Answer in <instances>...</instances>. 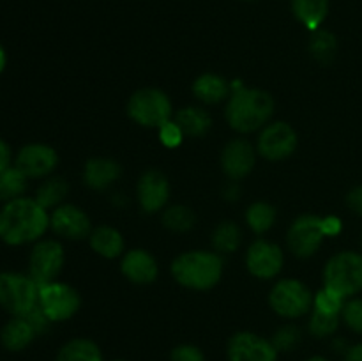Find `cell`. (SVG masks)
<instances>
[{
  "mask_svg": "<svg viewBox=\"0 0 362 361\" xmlns=\"http://www.w3.org/2000/svg\"><path fill=\"white\" fill-rule=\"evenodd\" d=\"M48 225V212L35 198L20 197L6 202L0 211V239L13 246L39 239Z\"/></svg>",
  "mask_w": 362,
  "mask_h": 361,
  "instance_id": "cell-1",
  "label": "cell"
},
{
  "mask_svg": "<svg viewBox=\"0 0 362 361\" xmlns=\"http://www.w3.org/2000/svg\"><path fill=\"white\" fill-rule=\"evenodd\" d=\"M274 112L271 96L258 88H233V94L226 105V120L233 130L251 133L264 126Z\"/></svg>",
  "mask_w": 362,
  "mask_h": 361,
  "instance_id": "cell-2",
  "label": "cell"
},
{
  "mask_svg": "<svg viewBox=\"0 0 362 361\" xmlns=\"http://www.w3.org/2000/svg\"><path fill=\"white\" fill-rule=\"evenodd\" d=\"M172 273L180 285L207 290L221 278L223 262L211 251H187L173 260Z\"/></svg>",
  "mask_w": 362,
  "mask_h": 361,
  "instance_id": "cell-3",
  "label": "cell"
},
{
  "mask_svg": "<svg viewBox=\"0 0 362 361\" xmlns=\"http://www.w3.org/2000/svg\"><path fill=\"white\" fill-rule=\"evenodd\" d=\"M39 304V285L32 276L20 273H0V306L14 317L28 314Z\"/></svg>",
  "mask_w": 362,
  "mask_h": 361,
  "instance_id": "cell-4",
  "label": "cell"
},
{
  "mask_svg": "<svg viewBox=\"0 0 362 361\" xmlns=\"http://www.w3.org/2000/svg\"><path fill=\"white\" fill-rule=\"evenodd\" d=\"M325 287L349 297L362 290V255L343 251L327 262L324 273Z\"/></svg>",
  "mask_w": 362,
  "mask_h": 361,
  "instance_id": "cell-5",
  "label": "cell"
},
{
  "mask_svg": "<svg viewBox=\"0 0 362 361\" xmlns=\"http://www.w3.org/2000/svg\"><path fill=\"white\" fill-rule=\"evenodd\" d=\"M127 112L131 119L136 120L141 126H161L168 120L172 105H170V99L158 88H141L131 96Z\"/></svg>",
  "mask_w": 362,
  "mask_h": 361,
  "instance_id": "cell-6",
  "label": "cell"
},
{
  "mask_svg": "<svg viewBox=\"0 0 362 361\" xmlns=\"http://www.w3.org/2000/svg\"><path fill=\"white\" fill-rule=\"evenodd\" d=\"M39 306L52 322L66 321L80 308V296L66 283L49 282L39 287Z\"/></svg>",
  "mask_w": 362,
  "mask_h": 361,
  "instance_id": "cell-7",
  "label": "cell"
},
{
  "mask_svg": "<svg viewBox=\"0 0 362 361\" xmlns=\"http://www.w3.org/2000/svg\"><path fill=\"white\" fill-rule=\"evenodd\" d=\"M272 310L286 319H296L306 314L311 306V292L297 280H283L276 283L269 297Z\"/></svg>",
  "mask_w": 362,
  "mask_h": 361,
  "instance_id": "cell-8",
  "label": "cell"
},
{
  "mask_svg": "<svg viewBox=\"0 0 362 361\" xmlns=\"http://www.w3.org/2000/svg\"><path fill=\"white\" fill-rule=\"evenodd\" d=\"M64 265V248L57 241H41L30 253V276L39 287L53 282Z\"/></svg>",
  "mask_w": 362,
  "mask_h": 361,
  "instance_id": "cell-9",
  "label": "cell"
},
{
  "mask_svg": "<svg viewBox=\"0 0 362 361\" xmlns=\"http://www.w3.org/2000/svg\"><path fill=\"white\" fill-rule=\"evenodd\" d=\"M228 361H278V350L272 342L255 333H237L226 347Z\"/></svg>",
  "mask_w": 362,
  "mask_h": 361,
  "instance_id": "cell-10",
  "label": "cell"
},
{
  "mask_svg": "<svg viewBox=\"0 0 362 361\" xmlns=\"http://www.w3.org/2000/svg\"><path fill=\"white\" fill-rule=\"evenodd\" d=\"M322 218L304 214L292 223L288 230V246L297 257H310L320 248L324 239Z\"/></svg>",
  "mask_w": 362,
  "mask_h": 361,
  "instance_id": "cell-11",
  "label": "cell"
},
{
  "mask_svg": "<svg viewBox=\"0 0 362 361\" xmlns=\"http://www.w3.org/2000/svg\"><path fill=\"white\" fill-rule=\"evenodd\" d=\"M297 134L286 122H274L264 130L258 138V151L267 159H283L293 152Z\"/></svg>",
  "mask_w": 362,
  "mask_h": 361,
  "instance_id": "cell-12",
  "label": "cell"
},
{
  "mask_svg": "<svg viewBox=\"0 0 362 361\" xmlns=\"http://www.w3.org/2000/svg\"><path fill=\"white\" fill-rule=\"evenodd\" d=\"M246 264L251 275L257 276V278H272L281 271L283 253L276 244L260 239L251 244L250 250H247Z\"/></svg>",
  "mask_w": 362,
  "mask_h": 361,
  "instance_id": "cell-13",
  "label": "cell"
},
{
  "mask_svg": "<svg viewBox=\"0 0 362 361\" xmlns=\"http://www.w3.org/2000/svg\"><path fill=\"white\" fill-rule=\"evenodd\" d=\"M57 152L42 144H30L18 152L16 165L27 177H45L55 168Z\"/></svg>",
  "mask_w": 362,
  "mask_h": 361,
  "instance_id": "cell-14",
  "label": "cell"
},
{
  "mask_svg": "<svg viewBox=\"0 0 362 361\" xmlns=\"http://www.w3.org/2000/svg\"><path fill=\"white\" fill-rule=\"evenodd\" d=\"M49 225L55 230V234L67 239H81L90 232V219L76 205L57 207L49 218Z\"/></svg>",
  "mask_w": 362,
  "mask_h": 361,
  "instance_id": "cell-15",
  "label": "cell"
},
{
  "mask_svg": "<svg viewBox=\"0 0 362 361\" xmlns=\"http://www.w3.org/2000/svg\"><path fill=\"white\" fill-rule=\"evenodd\" d=\"M170 197L168 179L158 170H148L141 176L138 183V198H140L141 207L147 212L159 211L165 207Z\"/></svg>",
  "mask_w": 362,
  "mask_h": 361,
  "instance_id": "cell-16",
  "label": "cell"
},
{
  "mask_svg": "<svg viewBox=\"0 0 362 361\" xmlns=\"http://www.w3.org/2000/svg\"><path fill=\"white\" fill-rule=\"evenodd\" d=\"M255 165V151L246 140H233L223 151V170L232 179L247 176Z\"/></svg>",
  "mask_w": 362,
  "mask_h": 361,
  "instance_id": "cell-17",
  "label": "cell"
},
{
  "mask_svg": "<svg viewBox=\"0 0 362 361\" xmlns=\"http://www.w3.org/2000/svg\"><path fill=\"white\" fill-rule=\"evenodd\" d=\"M122 273L134 283H152L158 276V264L145 250H133L124 257Z\"/></svg>",
  "mask_w": 362,
  "mask_h": 361,
  "instance_id": "cell-18",
  "label": "cell"
},
{
  "mask_svg": "<svg viewBox=\"0 0 362 361\" xmlns=\"http://www.w3.org/2000/svg\"><path fill=\"white\" fill-rule=\"evenodd\" d=\"M120 165L106 158H94L85 165L83 179L92 190H105L120 177Z\"/></svg>",
  "mask_w": 362,
  "mask_h": 361,
  "instance_id": "cell-19",
  "label": "cell"
},
{
  "mask_svg": "<svg viewBox=\"0 0 362 361\" xmlns=\"http://www.w3.org/2000/svg\"><path fill=\"white\" fill-rule=\"evenodd\" d=\"M37 333L25 317H14L4 326L2 343L9 350H23L34 340Z\"/></svg>",
  "mask_w": 362,
  "mask_h": 361,
  "instance_id": "cell-20",
  "label": "cell"
},
{
  "mask_svg": "<svg viewBox=\"0 0 362 361\" xmlns=\"http://www.w3.org/2000/svg\"><path fill=\"white\" fill-rule=\"evenodd\" d=\"M292 6L293 13L304 27L317 30L327 16L329 0H292Z\"/></svg>",
  "mask_w": 362,
  "mask_h": 361,
  "instance_id": "cell-21",
  "label": "cell"
},
{
  "mask_svg": "<svg viewBox=\"0 0 362 361\" xmlns=\"http://www.w3.org/2000/svg\"><path fill=\"white\" fill-rule=\"evenodd\" d=\"M90 244L94 251L106 258H115L122 253L124 241L122 236L117 232L112 227H98L94 232L90 234Z\"/></svg>",
  "mask_w": 362,
  "mask_h": 361,
  "instance_id": "cell-22",
  "label": "cell"
},
{
  "mask_svg": "<svg viewBox=\"0 0 362 361\" xmlns=\"http://www.w3.org/2000/svg\"><path fill=\"white\" fill-rule=\"evenodd\" d=\"M57 361H103V356L98 343L87 338H74L59 350Z\"/></svg>",
  "mask_w": 362,
  "mask_h": 361,
  "instance_id": "cell-23",
  "label": "cell"
},
{
  "mask_svg": "<svg viewBox=\"0 0 362 361\" xmlns=\"http://www.w3.org/2000/svg\"><path fill=\"white\" fill-rule=\"evenodd\" d=\"M175 122L187 137H202L211 127V117H209V113L205 110L187 106V108L180 110L177 113Z\"/></svg>",
  "mask_w": 362,
  "mask_h": 361,
  "instance_id": "cell-24",
  "label": "cell"
},
{
  "mask_svg": "<svg viewBox=\"0 0 362 361\" xmlns=\"http://www.w3.org/2000/svg\"><path fill=\"white\" fill-rule=\"evenodd\" d=\"M193 91L198 99L204 103H218L228 94V85L218 74H202L193 85Z\"/></svg>",
  "mask_w": 362,
  "mask_h": 361,
  "instance_id": "cell-25",
  "label": "cell"
},
{
  "mask_svg": "<svg viewBox=\"0 0 362 361\" xmlns=\"http://www.w3.org/2000/svg\"><path fill=\"white\" fill-rule=\"evenodd\" d=\"M25 188H27V176L18 166H9L0 173V200H16L23 195Z\"/></svg>",
  "mask_w": 362,
  "mask_h": 361,
  "instance_id": "cell-26",
  "label": "cell"
},
{
  "mask_svg": "<svg viewBox=\"0 0 362 361\" xmlns=\"http://www.w3.org/2000/svg\"><path fill=\"white\" fill-rule=\"evenodd\" d=\"M247 223H250L251 229L257 234H264L274 225L276 222V211L272 205L265 204V202H257V204L251 205L247 209Z\"/></svg>",
  "mask_w": 362,
  "mask_h": 361,
  "instance_id": "cell-27",
  "label": "cell"
},
{
  "mask_svg": "<svg viewBox=\"0 0 362 361\" xmlns=\"http://www.w3.org/2000/svg\"><path fill=\"white\" fill-rule=\"evenodd\" d=\"M240 243V230L233 222H225L216 229L212 236V244L218 251L223 253H232L237 250Z\"/></svg>",
  "mask_w": 362,
  "mask_h": 361,
  "instance_id": "cell-28",
  "label": "cell"
},
{
  "mask_svg": "<svg viewBox=\"0 0 362 361\" xmlns=\"http://www.w3.org/2000/svg\"><path fill=\"white\" fill-rule=\"evenodd\" d=\"M66 193H67L66 180L60 179V177H53V179L46 180V183H42L41 186H39L37 195H35V200H37V204H41L42 207L48 209L59 204V202L66 197Z\"/></svg>",
  "mask_w": 362,
  "mask_h": 361,
  "instance_id": "cell-29",
  "label": "cell"
},
{
  "mask_svg": "<svg viewBox=\"0 0 362 361\" xmlns=\"http://www.w3.org/2000/svg\"><path fill=\"white\" fill-rule=\"evenodd\" d=\"M336 48H338V42L336 38L327 30H320L313 35V41H311L310 50L313 53V57L320 62L327 64L334 59Z\"/></svg>",
  "mask_w": 362,
  "mask_h": 361,
  "instance_id": "cell-30",
  "label": "cell"
},
{
  "mask_svg": "<svg viewBox=\"0 0 362 361\" xmlns=\"http://www.w3.org/2000/svg\"><path fill=\"white\" fill-rule=\"evenodd\" d=\"M163 222L168 227L170 230H175V232H186L193 227L194 223V214L189 207H184V205H173V207L166 209L165 216H163Z\"/></svg>",
  "mask_w": 362,
  "mask_h": 361,
  "instance_id": "cell-31",
  "label": "cell"
},
{
  "mask_svg": "<svg viewBox=\"0 0 362 361\" xmlns=\"http://www.w3.org/2000/svg\"><path fill=\"white\" fill-rule=\"evenodd\" d=\"M338 314H327V311H322L318 310V308H315L310 319V331L311 335H315L317 338H322V336L332 335V333L338 329Z\"/></svg>",
  "mask_w": 362,
  "mask_h": 361,
  "instance_id": "cell-32",
  "label": "cell"
},
{
  "mask_svg": "<svg viewBox=\"0 0 362 361\" xmlns=\"http://www.w3.org/2000/svg\"><path fill=\"white\" fill-rule=\"evenodd\" d=\"M343 306H345V297L341 296V294L334 292V290L331 289H322L320 292L317 294V297H315V308H318V310L322 311H327V314H338L343 310Z\"/></svg>",
  "mask_w": 362,
  "mask_h": 361,
  "instance_id": "cell-33",
  "label": "cell"
},
{
  "mask_svg": "<svg viewBox=\"0 0 362 361\" xmlns=\"http://www.w3.org/2000/svg\"><path fill=\"white\" fill-rule=\"evenodd\" d=\"M299 342H300V331L299 328H296V326H283V328L276 333L274 338H272V345L276 347L278 353L279 350H283V353L292 350L293 347L299 345Z\"/></svg>",
  "mask_w": 362,
  "mask_h": 361,
  "instance_id": "cell-34",
  "label": "cell"
},
{
  "mask_svg": "<svg viewBox=\"0 0 362 361\" xmlns=\"http://www.w3.org/2000/svg\"><path fill=\"white\" fill-rule=\"evenodd\" d=\"M343 319L346 326L362 335V299H352L343 306Z\"/></svg>",
  "mask_w": 362,
  "mask_h": 361,
  "instance_id": "cell-35",
  "label": "cell"
},
{
  "mask_svg": "<svg viewBox=\"0 0 362 361\" xmlns=\"http://www.w3.org/2000/svg\"><path fill=\"white\" fill-rule=\"evenodd\" d=\"M182 130H180L179 126H177V122H170V120H166L165 124H161L159 126V138H161L163 145H166V147H177V145L182 142Z\"/></svg>",
  "mask_w": 362,
  "mask_h": 361,
  "instance_id": "cell-36",
  "label": "cell"
},
{
  "mask_svg": "<svg viewBox=\"0 0 362 361\" xmlns=\"http://www.w3.org/2000/svg\"><path fill=\"white\" fill-rule=\"evenodd\" d=\"M170 361H205L204 353L194 345H179L172 350Z\"/></svg>",
  "mask_w": 362,
  "mask_h": 361,
  "instance_id": "cell-37",
  "label": "cell"
},
{
  "mask_svg": "<svg viewBox=\"0 0 362 361\" xmlns=\"http://www.w3.org/2000/svg\"><path fill=\"white\" fill-rule=\"evenodd\" d=\"M21 317H25L28 322H30V326L34 328V331L37 333V335L39 333H45L46 329H48L49 322H52L48 317H46V314L41 310V306H39V304L35 308H32L28 314L21 315Z\"/></svg>",
  "mask_w": 362,
  "mask_h": 361,
  "instance_id": "cell-38",
  "label": "cell"
},
{
  "mask_svg": "<svg viewBox=\"0 0 362 361\" xmlns=\"http://www.w3.org/2000/svg\"><path fill=\"white\" fill-rule=\"evenodd\" d=\"M322 229H324L325 236H336V234L341 232V219L336 218V216H327V218L322 219Z\"/></svg>",
  "mask_w": 362,
  "mask_h": 361,
  "instance_id": "cell-39",
  "label": "cell"
},
{
  "mask_svg": "<svg viewBox=\"0 0 362 361\" xmlns=\"http://www.w3.org/2000/svg\"><path fill=\"white\" fill-rule=\"evenodd\" d=\"M349 205L354 209V211L357 212V214L362 216V186L350 191Z\"/></svg>",
  "mask_w": 362,
  "mask_h": 361,
  "instance_id": "cell-40",
  "label": "cell"
},
{
  "mask_svg": "<svg viewBox=\"0 0 362 361\" xmlns=\"http://www.w3.org/2000/svg\"><path fill=\"white\" fill-rule=\"evenodd\" d=\"M11 166V149L6 142L0 138V173Z\"/></svg>",
  "mask_w": 362,
  "mask_h": 361,
  "instance_id": "cell-41",
  "label": "cell"
},
{
  "mask_svg": "<svg viewBox=\"0 0 362 361\" xmlns=\"http://www.w3.org/2000/svg\"><path fill=\"white\" fill-rule=\"evenodd\" d=\"M345 361H362V343L350 347V349L346 350Z\"/></svg>",
  "mask_w": 362,
  "mask_h": 361,
  "instance_id": "cell-42",
  "label": "cell"
},
{
  "mask_svg": "<svg viewBox=\"0 0 362 361\" xmlns=\"http://www.w3.org/2000/svg\"><path fill=\"white\" fill-rule=\"evenodd\" d=\"M6 62H7L6 52H4L2 45H0V73H2V71H4V67H6Z\"/></svg>",
  "mask_w": 362,
  "mask_h": 361,
  "instance_id": "cell-43",
  "label": "cell"
},
{
  "mask_svg": "<svg viewBox=\"0 0 362 361\" xmlns=\"http://www.w3.org/2000/svg\"><path fill=\"white\" fill-rule=\"evenodd\" d=\"M308 361H329V360H325V357H322V356H313V357H310Z\"/></svg>",
  "mask_w": 362,
  "mask_h": 361,
  "instance_id": "cell-44",
  "label": "cell"
},
{
  "mask_svg": "<svg viewBox=\"0 0 362 361\" xmlns=\"http://www.w3.org/2000/svg\"><path fill=\"white\" fill-rule=\"evenodd\" d=\"M115 361H124V360H115Z\"/></svg>",
  "mask_w": 362,
  "mask_h": 361,
  "instance_id": "cell-45",
  "label": "cell"
}]
</instances>
